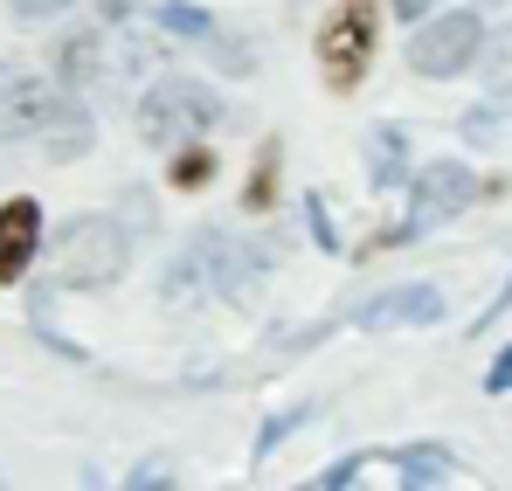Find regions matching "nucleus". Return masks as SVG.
Segmentation results:
<instances>
[{
	"mask_svg": "<svg viewBox=\"0 0 512 491\" xmlns=\"http://www.w3.org/2000/svg\"><path fill=\"white\" fill-rule=\"evenodd\" d=\"M0 146H35L42 160L70 166L97 146L90 104L70 83H42L28 70H0Z\"/></svg>",
	"mask_w": 512,
	"mask_h": 491,
	"instance_id": "nucleus-1",
	"label": "nucleus"
},
{
	"mask_svg": "<svg viewBox=\"0 0 512 491\" xmlns=\"http://www.w3.org/2000/svg\"><path fill=\"white\" fill-rule=\"evenodd\" d=\"M263 263H270V249L256 243H229L222 229H201L187 256H173L167 263V284H160V298L167 305H201V298H243L256 277H263Z\"/></svg>",
	"mask_w": 512,
	"mask_h": 491,
	"instance_id": "nucleus-2",
	"label": "nucleus"
},
{
	"mask_svg": "<svg viewBox=\"0 0 512 491\" xmlns=\"http://www.w3.org/2000/svg\"><path fill=\"white\" fill-rule=\"evenodd\" d=\"M132 263V236L111 222V215H70L63 236L49 243V298L63 291H111Z\"/></svg>",
	"mask_w": 512,
	"mask_h": 491,
	"instance_id": "nucleus-3",
	"label": "nucleus"
},
{
	"mask_svg": "<svg viewBox=\"0 0 512 491\" xmlns=\"http://www.w3.org/2000/svg\"><path fill=\"white\" fill-rule=\"evenodd\" d=\"M132 70H146V42H139L118 14L90 21V28H77V35L63 42V83H70V90H125Z\"/></svg>",
	"mask_w": 512,
	"mask_h": 491,
	"instance_id": "nucleus-4",
	"label": "nucleus"
},
{
	"mask_svg": "<svg viewBox=\"0 0 512 491\" xmlns=\"http://www.w3.org/2000/svg\"><path fill=\"white\" fill-rule=\"evenodd\" d=\"M215 118H222V97H215L201 77H160L146 97H139V139L160 146V153L201 139V132H215Z\"/></svg>",
	"mask_w": 512,
	"mask_h": 491,
	"instance_id": "nucleus-5",
	"label": "nucleus"
},
{
	"mask_svg": "<svg viewBox=\"0 0 512 491\" xmlns=\"http://www.w3.org/2000/svg\"><path fill=\"white\" fill-rule=\"evenodd\" d=\"M374 35H381V0H340L326 21H319V70L326 90H360L367 63H374Z\"/></svg>",
	"mask_w": 512,
	"mask_h": 491,
	"instance_id": "nucleus-6",
	"label": "nucleus"
},
{
	"mask_svg": "<svg viewBox=\"0 0 512 491\" xmlns=\"http://www.w3.org/2000/svg\"><path fill=\"white\" fill-rule=\"evenodd\" d=\"M478 49H485V21H478L471 7L423 14V21H416V35H409V70H416V77H429V83L464 77V70L478 63Z\"/></svg>",
	"mask_w": 512,
	"mask_h": 491,
	"instance_id": "nucleus-7",
	"label": "nucleus"
},
{
	"mask_svg": "<svg viewBox=\"0 0 512 491\" xmlns=\"http://www.w3.org/2000/svg\"><path fill=\"white\" fill-rule=\"evenodd\" d=\"M471 201H478L471 166H464V160H429L423 173H416V187H409V215H402V229H409V236L443 229V222H457Z\"/></svg>",
	"mask_w": 512,
	"mask_h": 491,
	"instance_id": "nucleus-8",
	"label": "nucleus"
},
{
	"mask_svg": "<svg viewBox=\"0 0 512 491\" xmlns=\"http://www.w3.org/2000/svg\"><path fill=\"white\" fill-rule=\"evenodd\" d=\"M436 319H443V291L436 284H395V291H381V298H367L353 312L360 332H409V326H436Z\"/></svg>",
	"mask_w": 512,
	"mask_h": 491,
	"instance_id": "nucleus-9",
	"label": "nucleus"
},
{
	"mask_svg": "<svg viewBox=\"0 0 512 491\" xmlns=\"http://www.w3.org/2000/svg\"><path fill=\"white\" fill-rule=\"evenodd\" d=\"M35 249H42V208L28 194L0 201V284H21L28 263H35Z\"/></svg>",
	"mask_w": 512,
	"mask_h": 491,
	"instance_id": "nucleus-10",
	"label": "nucleus"
},
{
	"mask_svg": "<svg viewBox=\"0 0 512 491\" xmlns=\"http://www.w3.org/2000/svg\"><path fill=\"white\" fill-rule=\"evenodd\" d=\"M381 464L395 471V485H450L457 478V450L450 443H402Z\"/></svg>",
	"mask_w": 512,
	"mask_h": 491,
	"instance_id": "nucleus-11",
	"label": "nucleus"
},
{
	"mask_svg": "<svg viewBox=\"0 0 512 491\" xmlns=\"http://www.w3.org/2000/svg\"><path fill=\"white\" fill-rule=\"evenodd\" d=\"M367 173L381 194H395L409 180V132L402 125H367Z\"/></svg>",
	"mask_w": 512,
	"mask_h": 491,
	"instance_id": "nucleus-12",
	"label": "nucleus"
},
{
	"mask_svg": "<svg viewBox=\"0 0 512 491\" xmlns=\"http://www.w3.org/2000/svg\"><path fill=\"white\" fill-rule=\"evenodd\" d=\"M167 180H173V187H208V180H215V153H208L201 139H187V146H173V160H167Z\"/></svg>",
	"mask_w": 512,
	"mask_h": 491,
	"instance_id": "nucleus-13",
	"label": "nucleus"
},
{
	"mask_svg": "<svg viewBox=\"0 0 512 491\" xmlns=\"http://www.w3.org/2000/svg\"><path fill=\"white\" fill-rule=\"evenodd\" d=\"M478 63H485V83H492V97H512V21L499 28V35H485Z\"/></svg>",
	"mask_w": 512,
	"mask_h": 491,
	"instance_id": "nucleus-14",
	"label": "nucleus"
},
{
	"mask_svg": "<svg viewBox=\"0 0 512 491\" xmlns=\"http://www.w3.org/2000/svg\"><path fill=\"white\" fill-rule=\"evenodd\" d=\"M277 160H284V146H277V139H263V153H256V173H250V194H243L256 215H263V208H277Z\"/></svg>",
	"mask_w": 512,
	"mask_h": 491,
	"instance_id": "nucleus-15",
	"label": "nucleus"
},
{
	"mask_svg": "<svg viewBox=\"0 0 512 491\" xmlns=\"http://www.w3.org/2000/svg\"><path fill=\"white\" fill-rule=\"evenodd\" d=\"M153 21L167 28V35H208L215 21H208V7H194V0H160L153 7Z\"/></svg>",
	"mask_w": 512,
	"mask_h": 491,
	"instance_id": "nucleus-16",
	"label": "nucleus"
},
{
	"mask_svg": "<svg viewBox=\"0 0 512 491\" xmlns=\"http://www.w3.org/2000/svg\"><path fill=\"white\" fill-rule=\"evenodd\" d=\"M305 222H312V243L326 249V256H340V229H333V215H326V194H305Z\"/></svg>",
	"mask_w": 512,
	"mask_h": 491,
	"instance_id": "nucleus-17",
	"label": "nucleus"
},
{
	"mask_svg": "<svg viewBox=\"0 0 512 491\" xmlns=\"http://www.w3.org/2000/svg\"><path fill=\"white\" fill-rule=\"evenodd\" d=\"M298 422H305V409H284V415H270V422H263V436H256V464H270V450H277V443H284V436H291Z\"/></svg>",
	"mask_w": 512,
	"mask_h": 491,
	"instance_id": "nucleus-18",
	"label": "nucleus"
},
{
	"mask_svg": "<svg viewBox=\"0 0 512 491\" xmlns=\"http://www.w3.org/2000/svg\"><path fill=\"white\" fill-rule=\"evenodd\" d=\"M464 139H471V146H492V139H499V111H492V104H478V111L464 118Z\"/></svg>",
	"mask_w": 512,
	"mask_h": 491,
	"instance_id": "nucleus-19",
	"label": "nucleus"
},
{
	"mask_svg": "<svg viewBox=\"0 0 512 491\" xmlns=\"http://www.w3.org/2000/svg\"><path fill=\"white\" fill-rule=\"evenodd\" d=\"M360 464H367V457H340L333 471H319V485H326V491H340V485H360Z\"/></svg>",
	"mask_w": 512,
	"mask_h": 491,
	"instance_id": "nucleus-20",
	"label": "nucleus"
},
{
	"mask_svg": "<svg viewBox=\"0 0 512 491\" xmlns=\"http://www.w3.org/2000/svg\"><path fill=\"white\" fill-rule=\"evenodd\" d=\"M506 388H512V346H499V360L485 374V395H506Z\"/></svg>",
	"mask_w": 512,
	"mask_h": 491,
	"instance_id": "nucleus-21",
	"label": "nucleus"
},
{
	"mask_svg": "<svg viewBox=\"0 0 512 491\" xmlns=\"http://www.w3.org/2000/svg\"><path fill=\"white\" fill-rule=\"evenodd\" d=\"M499 312H512V277H506V291H499V298H492V305L478 312V326H471V332H485V326H492V319H499Z\"/></svg>",
	"mask_w": 512,
	"mask_h": 491,
	"instance_id": "nucleus-22",
	"label": "nucleus"
},
{
	"mask_svg": "<svg viewBox=\"0 0 512 491\" xmlns=\"http://www.w3.org/2000/svg\"><path fill=\"white\" fill-rule=\"evenodd\" d=\"M388 7H395V21H423L436 0H388Z\"/></svg>",
	"mask_w": 512,
	"mask_h": 491,
	"instance_id": "nucleus-23",
	"label": "nucleus"
},
{
	"mask_svg": "<svg viewBox=\"0 0 512 491\" xmlns=\"http://www.w3.org/2000/svg\"><path fill=\"white\" fill-rule=\"evenodd\" d=\"M125 485H173V471H160V464H146V471H132Z\"/></svg>",
	"mask_w": 512,
	"mask_h": 491,
	"instance_id": "nucleus-24",
	"label": "nucleus"
}]
</instances>
